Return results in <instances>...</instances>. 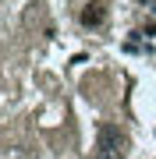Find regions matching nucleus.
Masks as SVG:
<instances>
[{"mask_svg": "<svg viewBox=\"0 0 156 159\" xmlns=\"http://www.w3.org/2000/svg\"><path fill=\"white\" fill-rule=\"evenodd\" d=\"M128 156V134L117 124H99L92 159H124Z\"/></svg>", "mask_w": 156, "mask_h": 159, "instance_id": "nucleus-1", "label": "nucleus"}, {"mask_svg": "<svg viewBox=\"0 0 156 159\" xmlns=\"http://www.w3.org/2000/svg\"><path fill=\"white\" fill-rule=\"evenodd\" d=\"M78 21H82V29H89V32L103 29V25H106V4H103V0H89V4H82Z\"/></svg>", "mask_w": 156, "mask_h": 159, "instance_id": "nucleus-2", "label": "nucleus"}, {"mask_svg": "<svg viewBox=\"0 0 156 159\" xmlns=\"http://www.w3.org/2000/svg\"><path fill=\"white\" fill-rule=\"evenodd\" d=\"M139 4H153V0H139Z\"/></svg>", "mask_w": 156, "mask_h": 159, "instance_id": "nucleus-3", "label": "nucleus"}]
</instances>
